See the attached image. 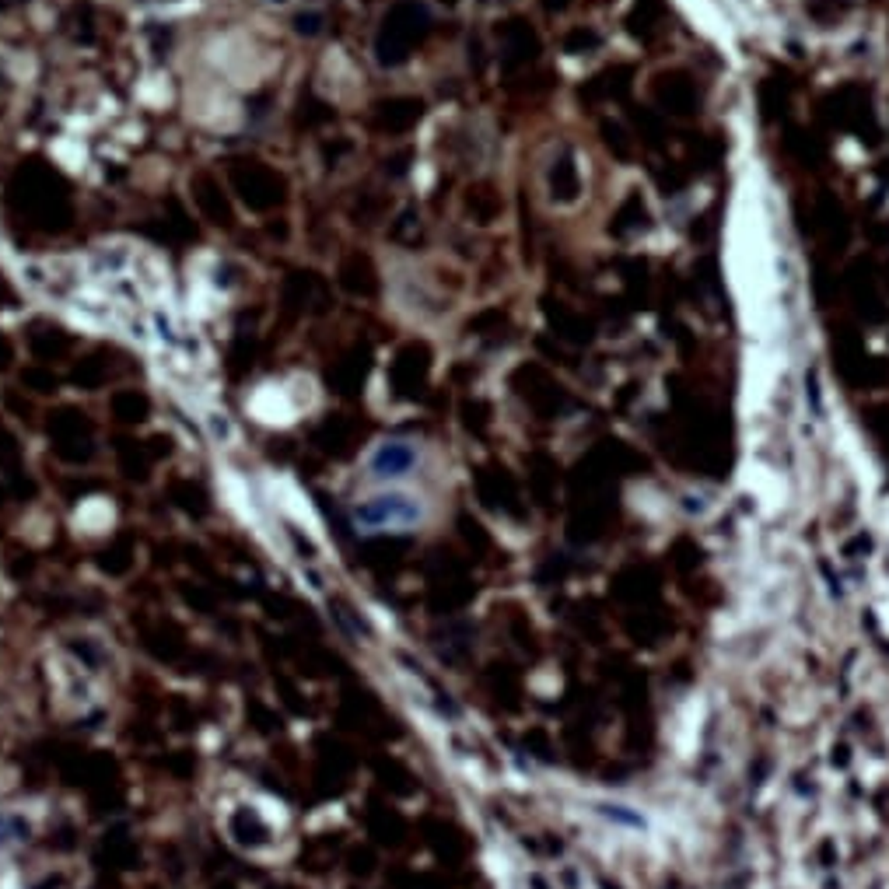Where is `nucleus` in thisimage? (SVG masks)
Instances as JSON below:
<instances>
[{
    "mask_svg": "<svg viewBox=\"0 0 889 889\" xmlns=\"http://www.w3.org/2000/svg\"><path fill=\"white\" fill-rule=\"evenodd\" d=\"M11 204H18L28 221L46 228V232L63 228L71 221L67 186L43 161H28L18 168V176L11 183Z\"/></svg>",
    "mask_w": 889,
    "mask_h": 889,
    "instance_id": "obj_1",
    "label": "nucleus"
},
{
    "mask_svg": "<svg viewBox=\"0 0 889 889\" xmlns=\"http://www.w3.org/2000/svg\"><path fill=\"white\" fill-rule=\"evenodd\" d=\"M228 179H232V189L253 210H270L284 200V179L273 168H266L263 161H256V158L235 161L232 172H228Z\"/></svg>",
    "mask_w": 889,
    "mask_h": 889,
    "instance_id": "obj_2",
    "label": "nucleus"
},
{
    "mask_svg": "<svg viewBox=\"0 0 889 889\" xmlns=\"http://www.w3.org/2000/svg\"><path fill=\"white\" fill-rule=\"evenodd\" d=\"M427 25V14L414 7V4H399L393 14H386V28H382V35H378V60L382 63H396V60H403L406 50L414 46V39H417L420 32Z\"/></svg>",
    "mask_w": 889,
    "mask_h": 889,
    "instance_id": "obj_3",
    "label": "nucleus"
},
{
    "mask_svg": "<svg viewBox=\"0 0 889 889\" xmlns=\"http://www.w3.org/2000/svg\"><path fill=\"white\" fill-rule=\"evenodd\" d=\"M193 196H196V207H200V214L207 221H214V225H232V207H228V196L217 186V179L196 176L193 179Z\"/></svg>",
    "mask_w": 889,
    "mask_h": 889,
    "instance_id": "obj_4",
    "label": "nucleus"
},
{
    "mask_svg": "<svg viewBox=\"0 0 889 889\" xmlns=\"http://www.w3.org/2000/svg\"><path fill=\"white\" fill-rule=\"evenodd\" d=\"M315 294H322V284H319V277L315 273H291L288 277V288H284V301L294 305V309H305V305H312Z\"/></svg>",
    "mask_w": 889,
    "mask_h": 889,
    "instance_id": "obj_5",
    "label": "nucleus"
},
{
    "mask_svg": "<svg viewBox=\"0 0 889 889\" xmlns=\"http://www.w3.org/2000/svg\"><path fill=\"white\" fill-rule=\"evenodd\" d=\"M340 284L350 291V294H371V291H375V277H371V266H368V260L354 256V260L343 263Z\"/></svg>",
    "mask_w": 889,
    "mask_h": 889,
    "instance_id": "obj_6",
    "label": "nucleus"
},
{
    "mask_svg": "<svg viewBox=\"0 0 889 889\" xmlns=\"http://www.w3.org/2000/svg\"><path fill=\"white\" fill-rule=\"evenodd\" d=\"M11 358V350H7V343H4V337H0V365Z\"/></svg>",
    "mask_w": 889,
    "mask_h": 889,
    "instance_id": "obj_7",
    "label": "nucleus"
}]
</instances>
